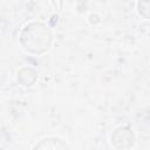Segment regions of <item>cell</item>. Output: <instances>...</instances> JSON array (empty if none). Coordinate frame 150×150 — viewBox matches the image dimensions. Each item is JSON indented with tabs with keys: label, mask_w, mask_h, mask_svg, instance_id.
Returning a JSON list of instances; mask_svg holds the SVG:
<instances>
[{
	"label": "cell",
	"mask_w": 150,
	"mask_h": 150,
	"mask_svg": "<svg viewBox=\"0 0 150 150\" xmlns=\"http://www.w3.org/2000/svg\"><path fill=\"white\" fill-rule=\"evenodd\" d=\"M23 48L30 53H42L48 49L52 35L50 32L41 23H30L26 26L20 36Z\"/></svg>",
	"instance_id": "obj_1"
},
{
	"label": "cell",
	"mask_w": 150,
	"mask_h": 150,
	"mask_svg": "<svg viewBox=\"0 0 150 150\" xmlns=\"http://www.w3.org/2000/svg\"><path fill=\"white\" fill-rule=\"evenodd\" d=\"M112 144L118 149H125L130 148L134 143V136L131 130L128 127H122L115 130L114 135L111 136Z\"/></svg>",
	"instance_id": "obj_2"
},
{
	"label": "cell",
	"mask_w": 150,
	"mask_h": 150,
	"mask_svg": "<svg viewBox=\"0 0 150 150\" xmlns=\"http://www.w3.org/2000/svg\"><path fill=\"white\" fill-rule=\"evenodd\" d=\"M34 150H69V148L61 139L50 137V138H46V139L41 141L39 144H36Z\"/></svg>",
	"instance_id": "obj_3"
}]
</instances>
